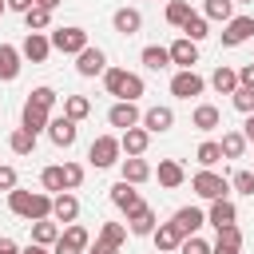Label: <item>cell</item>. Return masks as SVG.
<instances>
[{"label":"cell","instance_id":"obj_1","mask_svg":"<svg viewBox=\"0 0 254 254\" xmlns=\"http://www.w3.org/2000/svg\"><path fill=\"white\" fill-rule=\"evenodd\" d=\"M52 198L48 190H8V210L24 222H40V218H52Z\"/></svg>","mask_w":254,"mask_h":254},{"label":"cell","instance_id":"obj_2","mask_svg":"<svg viewBox=\"0 0 254 254\" xmlns=\"http://www.w3.org/2000/svg\"><path fill=\"white\" fill-rule=\"evenodd\" d=\"M103 87H107V95L127 99V103H135V99L147 91L143 79H139L135 71H127V67H107V71H103Z\"/></svg>","mask_w":254,"mask_h":254},{"label":"cell","instance_id":"obj_3","mask_svg":"<svg viewBox=\"0 0 254 254\" xmlns=\"http://www.w3.org/2000/svg\"><path fill=\"white\" fill-rule=\"evenodd\" d=\"M119 155H123V147H119V135H99V139H91V147H87V163H91L95 171H107V167L123 163Z\"/></svg>","mask_w":254,"mask_h":254},{"label":"cell","instance_id":"obj_4","mask_svg":"<svg viewBox=\"0 0 254 254\" xmlns=\"http://www.w3.org/2000/svg\"><path fill=\"white\" fill-rule=\"evenodd\" d=\"M190 190H194L198 198L214 202V198H226V194H230V179L218 175V171H198V175L190 179Z\"/></svg>","mask_w":254,"mask_h":254},{"label":"cell","instance_id":"obj_5","mask_svg":"<svg viewBox=\"0 0 254 254\" xmlns=\"http://www.w3.org/2000/svg\"><path fill=\"white\" fill-rule=\"evenodd\" d=\"M52 48L64 52V56H79V52L91 48V44H87V32H83L79 24H67V28H52Z\"/></svg>","mask_w":254,"mask_h":254},{"label":"cell","instance_id":"obj_6","mask_svg":"<svg viewBox=\"0 0 254 254\" xmlns=\"http://www.w3.org/2000/svg\"><path fill=\"white\" fill-rule=\"evenodd\" d=\"M87 246H91V234H87V226L71 222V226H64L60 242L52 246V254H87Z\"/></svg>","mask_w":254,"mask_h":254},{"label":"cell","instance_id":"obj_7","mask_svg":"<svg viewBox=\"0 0 254 254\" xmlns=\"http://www.w3.org/2000/svg\"><path fill=\"white\" fill-rule=\"evenodd\" d=\"M202 87H206V79H202L194 67L171 75V95H175V99H194V95H202Z\"/></svg>","mask_w":254,"mask_h":254},{"label":"cell","instance_id":"obj_8","mask_svg":"<svg viewBox=\"0 0 254 254\" xmlns=\"http://www.w3.org/2000/svg\"><path fill=\"white\" fill-rule=\"evenodd\" d=\"M171 226H175L183 238H190V234H198V230L206 226V210H198V206H179V210L171 214Z\"/></svg>","mask_w":254,"mask_h":254},{"label":"cell","instance_id":"obj_9","mask_svg":"<svg viewBox=\"0 0 254 254\" xmlns=\"http://www.w3.org/2000/svg\"><path fill=\"white\" fill-rule=\"evenodd\" d=\"M75 71H79L83 79L103 75V71H107V52H103V48H83V52L75 56Z\"/></svg>","mask_w":254,"mask_h":254},{"label":"cell","instance_id":"obj_10","mask_svg":"<svg viewBox=\"0 0 254 254\" xmlns=\"http://www.w3.org/2000/svg\"><path fill=\"white\" fill-rule=\"evenodd\" d=\"M254 40V16H234L230 24H222V48H238Z\"/></svg>","mask_w":254,"mask_h":254},{"label":"cell","instance_id":"obj_11","mask_svg":"<svg viewBox=\"0 0 254 254\" xmlns=\"http://www.w3.org/2000/svg\"><path fill=\"white\" fill-rule=\"evenodd\" d=\"M52 52H56V48H52V36H44V32H28L24 44H20V56L32 60V64H44Z\"/></svg>","mask_w":254,"mask_h":254},{"label":"cell","instance_id":"obj_12","mask_svg":"<svg viewBox=\"0 0 254 254\" xmlns=\"http://www.w3.org/2000/svg\"><path fill=\"white\" fill-rule=\"evenodd\" d=\"M48 123H52V111H48L44 103L28 99V103H24V111H20V127H24V131H32V135H40V131H48Z\"/></svg>","mask_w":254,"mask_h":254},{"label":"cell","instance_id":"obj_13","mask_svg":"<svg viewBox=\"0 0 254 254\" xmlns=\"http://www.w3.org/2000/svg\"><path fill=\"white\" fill-rule=\"evenodd\" d=\"M107 123H111V127H119V135H123L127 127H139V123H143V115H139V107H135V103L115 99V103H111V111H107Z\"/></svg>","mask_w":254,"mask_h":254},{"label":"cell","instance_id":"obj_14","mask_svg":"<svg viewBox=\"0 0 254 254\" xmlns=\"http://www.w3.org/2000/svg\"><path fill=\"white\" fill-rule=\"evenodd\" d=\"M75 135H79V123H75V119H67V115H52V123H48V139H52L56 147H71Z\"/></svg>","mask_w":254,"mask_h":254},{"label":"cell","instance_id":"obj_15","mask_svg":"<svg viewBox=\"0 0 254 254\" xmlns=\"http://www.w3.org/2000/svg\"><path fill=\"white\" fill-rule=\"evenodd\" d=\"M119 147H123L127 159H143V151L151 147V131H147V127H127V131L119 135Z\"/></svg>","mask_w":254,"mask_h":254},{"label":"cell","instance_id":"obj_16","mask_svg":"<svg viewBox=\"0 0 254 254\" xmlns=\"http://www.w3.org/2000/svg\"><path fill=\"white\" fill-rule=\"evenodd\" d=\"M171 64H179V71H190V67L198 64V44L187 40V36H179V40L171 44Z\"/></svg>","mask_w":254,"mask_h":254},{"label":"cell","instance_id":"obj_17","mask_svg":"<svg viewBox=\"0 0 254 254\" xmlns=\"http://www.w3.org/2000/svg\"><path fill=\"white\" fill-rule=\"evenodd\" d=\"M139 127H147L151 135H163V131H171V127H175V111H171V107H163V103H159V107H147Z\"/></svg>","mask_w":254,"mask_h":254},{"label":"cell","instance_id":"obj_18","mask_svg":"<svg viewBox=\"0 0 254 254\" xmlns=\"http://www.w3.org/2000/svg\"><path fill=\"white\" fill-rule=\"evenodd\" d=\"M190 127L202 131V135H210L214 127H222V111H218L214 103H198V107L190 111Z\"/></svg>","mask_w":254,"mask_h":254},{"label":"cell","instance_id":"obj_19","mask_svg":"<svg viewBox=\"0 0 254 254\" xmlns=\"http://www.w3.org/2000/svg\"><path fill=\"white\" fill-rule=\"evenodd\" d=\"M52 218H56V222H64V226H71V222L79 218V198H75L71 190L56 194V198H52Z\"/></svg>","mask_w":254,"mask_h":254},{"label":"cell","instance_id":"obj_20","mask_svg":"<svg viewBox=\"0 0 254 254\" xmlns=\"http://www.w3.org/2000/svg\"><path fill=\"white\" fill-rule=\"evenodd\" d=\"M206 222H210L214 230H222V226H238V210H234V202H230V198H214L210 210H206Z\"/></svg>","mask_w":254,"mask_h":254},{"label":"cell","instance_id":"obj_21","mask_svg":"<svg viewBox=\"0 0 254 254\" xmlns=\"http://www.w3.org/2000/svg\"><path fill=\"white\" fill-rule=\"evenodd\" d=\"M111 206H115V210H123V214H131L135 206H143V198H139V190H135L131 183H123V179H119V183L111 187Z\"/></svg>","mask_w":254,"mask_h":254},{"label":"cell","instance_id":"obj_22","mask_svg":"<svg viewBox=\"0 0 254 254\" xmlns=\"http://www.w3.org/2000/svg\"><path fill=\"white\" fill-rule=\"evenodd\" d=\"M155 226H159V218H155V210H151L147 202H143V206H135V210L127 214V230H131V234H139V238H143V234H155Z\"/></svg>","mask_w":254,"mask_h":254},{"label":"cell","instance_id":"obj_23","mask_svg":"<svg viewBox=\"0 0 254 254\" xmlns=\"http://www.w3.org/2000/svg\"><path fill=\"white\" fill-rule=\"evenodd\" d=\"M28 226H32V242H36V246H48V250H52V246L60 242V234H64V226H60L56 218H40V222H28Z\"/></svg>","mask_w":254,"mask_h":254},{"label":"cell","instance_id":"obj_24","mask_svg":"<svg viewBox=\"0 0 254 254\" xmlns=\"http://www.w3.org/2000/svg\"><path fill=\"white\" fill-rule=\"evenodd\" d=\"M111 28H115L119 36H135V32L143 28V12H139V8H115Z\"/></svg>","mask_w":254,"mask_h":254},{"label":"cell","instance_id":"obj_25","mask_svg":"<svg viewBox=\"0 0 254 254\" xmlns=\"http://www.w3.org/2000/svg\"><path fill=\"white\" fill-rule=\"evenodd\" d=\"M159 187H167V190H175V187H183L187 183V171H183V163L179 159H159Z\"/></svg>","mask_w":254,"mask_h":254},{"label":"cell","instance_id":"obj_26","mask_svg":"<svg viewBox=\"0 0 254 254\" xmlns=\"http://www.w3.org/2000/svg\"><path fill=\"white\" fill-rule=\"evenodd\" d=\"M20 64H24L20 48H12V44H0V79H4V83H12V79L20 75Z\"/></svg>","mask_w":254,"mask_h":254},{"label":"cell","instance_id":"obj_27","mask_svg":"<svg viewBox=\"0 0 254 254\" xmlns=\"http://www.w3.org/2000/svg\"><path fill=\"white\" fill-rule=\"evenodd\" d=\"M210 87H214L218 95H234V91H238V71L226 67V64H218L214 75H210Z\"/></svg>","mask_w":254,"mask_h":254},{"label":"cell","instance_id":"obj_28","mask_svg":"<svg viewBox=\"0 0 254 254\" xmlns=\"http://www.w3.org/2000/svg\"><path fill=\"white\" fill-rule=\"evenodd\" d=\"M119 167H123V183H131V187H139V183H147V179L155 175L147 159H123Z\"/></svg>","mask_w":254,"mask_h":254},{"label":"cell","instance_id":"obj_29","mask_svg":"<svg viewBox=\"0 0 254 254\" xmlns=\"http://www.w3.org/2000/svg\"><path fill=\"white\" fill-rule=\"evenodd\" d=\"M151 238H155V246H159V254H171V250H179V246H183V234H179V230H175L171 222H159Z\"/></svg>","mask_w":254,"mask_h":254},{"label":"cell","instance_id":"obj_30","mask_svg":"<svg viewBox=\"0 0 254 254\" xmlns=\"http://www.w3.org/2000/svg\"><path fill=\"white\" fill-rule=\"evenodd\" d=\"M143 64H147L151 71L171 67V48H163V44H147V48H143Z\"/></svg>","mask_w":254,"mask_h":254},{"label":"cell","instance_id":"obj_31","mask_svg":"<svg viewBox=\"0 0 254 254\" xmlns=\"http://www.w3.org/2000/svg\"><path fill=\"white\" fill-rule=\"evenodd\" d=\"M64 115L75 119V123H83L91 115V99L87 95H64Z\"/></svg>","mask_w":254,"mask_h":254},{"label":"cell","instance_id":"obj_32","mask_svg":"<svg viewBox=\"0 0 254 254\" xmlns=\"http://www.w3.org/2000/svg\"><path fill=\"white\" fill-rule=\"evenodd\" d=\"M202 16L206 20H218V24H230L234 20V0H206L202 4Z\"/></svg>","mask_w":254,"mask_h":254},{"label":"cell","instance_id":"obj_33","mask_svg":"<svg viewBox=\"0 0 254 254\" xmlns=\"http://www.w3.org/2000/svg\"><path fill=\"white\" fill-rule=\"evenodd\" d=\"M8 151H12V155H32V151H36V135L24 131V127H16V131L8 135Z\"/></svg>","mask_w":254,"mask_h":254},{"label":"cell","instance_id":"obj_34","mask_svg":"<svg viewBox=\"0 0 254 254\" xmlns=\"http://www.w3.org/2000/svg\"><path fill=\"white\" fill-rule=\"evenodd\" d=\"M40 187L48 190V194H64L67 187H64V163L60 167H44L40 171Z\"/></svg>","mask_w":254,"mask_h":254},{"label":"cell","instance_id":"obj_35","mask_svg":"<svg viewBox=\"0 0 254 254\" xmlns=\"http://www.w3.org/2000/svg\"><path fill=\"white\" fill-rule=\"evenodd\" d=\"M183 36H187V40H194V44H202V40L210 36V20L194 12V16H190V20L183 24Z\"/></svg>","mask_w":254,"mask_h":254},{"label":"cell","instance_id":"obj_36","mask_svg":"<svg viewBox=\"0 0 254 254\" xmlns=\"http://www.w3.org/2000/svg\"><path fill=\"white\" fill-rule=\"evenodd\" d=\"M218 147H222V159H242V151H246V135H242V131H226Z\"/></svg>","mask_w":254,"mask_h":254},{"label":"cell","instance_id":"obj_37","mask_svg":"<svg viewBox=\"0 0 254 254\" xmlns=\"http://www.w3.org/2000/svg\"><path fill=\"white\" fill-rule=\"evenodd\" d=\"M194 159H198V167L202 171H210L218 159H222V147L214 143V139H206V143H198V151H194Z\"/></svg>","mask_w":254,"mask_h":254},{"label":"cell","instance_id":"obj_38","mask_svg":"<svg viewBox=\"0 0 254 254\" xmlns=\"http://www.w3.org/2000/svg\"><path fill=\"white\" fill-rule=\"evenodd\" d=\"M127 234H131V230H127V222H103L95 238H103V242H111V246H123V242H127Z\"/></svg>","mask_w":254,"mask_h":254},{"label":"cell","instance_id":"obj_39","mask_svg":"<svg viewBox=\"0 0 254 254\" xmlns=\"http://www.w3.org/2000/svg\"><path fill=\"white\" fill-rule=\"evenodd\" d=\"M24 24H28V32H48V28H52V12L36 4L32 12H24Z\"/></svg>","mask_w":254,"mask_h":254},{"label":"cell","instance_id":"obj_40","mask_svg":"<svg viewBox=\"0 0 254 254\" xmlns=\"http://www.w3.org/2000/svg\"><path fill=\"white\" fill-rule=\"evenodd\" d=\"M190 16H194V12H190V4H187V0H171V4H167V24L183 28Z\"/></svg>","mask_w":254,"mask_h":254},{"label":"cell","instance_id":"obj_41","mask_svg":"<svg viewBox=\"0 0 254 254\" xmlns=\"http://www.w3.org/2000/svg\"><path fill=\"white\" fill-rule=\"evenodd\" d=\"M230 190H238V194L254 198V171H234V179H230Z\"/></svg>","mask_w":254,"mask_h":254},{"label":"cell","instance_id":"obj_42","mask_svg":"<svg viewBox=\"0 0 254 254\" xmlns=\"http://www.w3.org/2000/svg\"><path fill=\"white\" fill-rule=\"evenodd\" d=\"M230 103H234V111H242V115H254V87H238V91L230 95Z\"/></svg>","mask_w":254,"mask_h":254},{"label":"cell","instance_id":"obj_43","mask_svg":"<svg viewBox=\"0 0 254 254\" xmlns=\"http://www.w3.org/2000/svg\"><path fill=\"white\" fill-rule=\"evenodd\" d=\"M28 99H36V103H44L48 111H52V107L60 103V95H56V87H48V83H40V87H32V91H28Z\"/></svg>","mask_w":254,"mask_h":254},{"label":"cell","instance_id":"obj_44","mask_svg":"<svg viewBox=\"0 0 254 254\" xmlns=\"http://www.w3.org/2000/svg\"><path fill=\"white\" fill-rule=\"evenodd\" d=\"M179 254H210V242H206V238H198V234H190V238H183Z\"/></svg>","mask_w":254,"mask_h":254},{"label":"cell","instance_id":"obj_45","mask_svg":"<svg viewBox=\"0 0 254 254\" xmlns=\"http://www.w3.org/2000/svg\"><path fill=\"white\" fill-rule=\"evenodd\" d=\"M79 183H83V167H79V163H64V187L75 190Z\"/></svg>","mask_w":254,"mask_h":254},{"label":"cell","instance_id":"obj_46","mask_svg":"<svg viewBox=\"0 0 254 254\" xmlns=\"http://www.w3.org/2000/svg\"><path fill=\"white\" fill-rule=\"evenodd\" d=\"M218 242H230V246L242 250V230H238V226H222V230H218Z\"/></svg>","mask_w":254,"mask_h":254},{"label":"cell","instance_id":"obj_47","mask_svg":"<svg viewBox=\"0 0 254 254\" xmlns=\"http://www.w3.org/2000/svg\"><path fill=\"white\" fill-rule=\"evenodd\" d=\"M20 179H16V167H0V190H16Z\"/></svg>","mask_w":254,"mask_h":254},{"label":"cell","instance_id":"obj_48","mask_svg":"<svg viewBox=\"0 0 254 254\" xmlns=\"http://www.w3.org/2000/svg\"><path fill=\"white\" fill-rule=\"evenodd\" d=\"M238 87H254V60L238 67Z\"/></svg>","mask_w":254,"mask_h":254},{"label":"cell","instance_id":"obj_49","mask_svg":"<svg viewBox=\"0 0 254 254\" xmlns=\"http://www.w3.org/2000/svg\"><path fill=\"white\" fill-rule=\"evenodd\" d=\"M87 254H119V246H111V242H103V238H95V242L87 246Z\"/></svg>","mask_w":254,"mask_h":254},{"label":"cell","instance_id":"obj_50","mask_svg":"<svg viewBox=\"0 0 254 254\" xmlns=\"http://www.w3.org/2000/svg\"><path fill=\"white\" fill-rule=\"evenodd\" d=\"M32 8H36V0H8V12H20V16H24V12H32Z\"/></svg>","mask_w":254,"mask_h":254},{"label":"cell","instance_id":"obj_51","mask_svg":"<svg viewBox=\"0 0 254 254\" xmlns=\"http://www.w3.org/2000/svg\"><path fill=\"white\" fill-rule=\"evenodd\" d=\"M210 254H242V250H238V246H230V242H218V238H214Z\"/></svg>","mask_w":254,"mask_h":254},{"label":"cell","instance_id":"obj_52","mask_svg":"<svg viewBox=\"0 0 254 254\" xmlns=\"http://www.w3.org/2000/svg\"><path fill=\"white\" fill-rule=\"evenodd\" d=\"M0 254H20V246H16V238H8V234H4V238H0Z\"/></svg>","mask_w":254,"mask_h":254},{"label":"cell","instance_id":"obj_53","mask_svg":"<svg viewBox=\"0 0 254 254\" xmlns=\"http://www.w3.org/2000/svg\"><path fill=\"white\" fill-rule=\"evenodd\" d=\"M242 135H246V143H254V115H246V123H242Z\"/></svg>","mask_w":254,"mask_h":254},{"label":"cell","instance_id":"obj_54","mask_svg":"<svg viewBox=\"0 0 254 254\" xmlns=\"http://www.w3.org/2000/svg\"><path fill=\"white\" fill-rule=\"evenodd\" d=\"M20 254H52V250H48V246H36V242H32V246H24Z\"/></svg>","mask_w":254,"mask_h":254},{"label":"cell","instance_id":"obj_55","mask_svg":"<svg viewBox=\"0 0 254 254\" xmlns=\"http://www.w3.org/2000/svg\"><path fill=\"white\" fill-rule=\"evenodd\" d=\"M36 4H40V8H48V12H52V8H60V4H64V0H36Z\"/></svg>","mask_w":254,"mask_h":254},{"label":"cell","instance_id":"obj_56","mask_svg":"<svg viewBox=\"0 0 254 254\" xmlns=\"http://www.w3.org/2000/svg\"><path fill=\"white\" fill-rule=\"evenodd\" d=\"M4 12H8V0H0V16H4Z\"/></svg>","mask_w":254,"mask_h":254},{"label":"cell","instance_id":"obj_57","mask_svg":"<svg viewBox=\"0 0 254 254\" xmlns=\"http://www.w3.org/2000/svg\"><path fill=\"white\" fill-rule=\"evenodd\" d=\"M234 4H250V0H234Z\"/></svg>","mask_w":254,"mask_h":254}]
</instances>
